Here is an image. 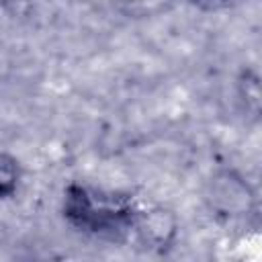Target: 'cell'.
Listing matches in <instances>:
<instances>
[{
    "label": "cell",
    "mask_w": 262,
    "mask_h": 262,
    "mask_svg": "<svg viewBox=\"0 0 262 262\" xmlns=\"http://www.w3.org/2000/svg\"><path fill=\"white\" fill-rule=\"evenodd\" d=\"M63 215L84 233L115 237L133 229L137 209L129 196L96 192L74 182L63 192Z\"/></svg>",
    "instance_id": "obj_1"
},
{
    "label": "cell",
    "mask_w": 262,
    "mask_h": 262,
    "mask_svg": "<svg viewBox=\"0 0 262 262\" xmlns=\"http://www.w3.org/2000/svg\"><path fill=\"white\" fill-rule=\"evenodd\" d=\"M133 231L139 242L156 252L168 250L178 235L176 215L166 207H151L147 211H137L133 221Z\"/></svg>",
    "instance_id": "obj_3"
},
{
    "label": "cell",
    "mask_w": 262,
    "mask_h": 262,
    "mask_svg": "<svg viewBox=\"0 0 262 262\" xmlns=\"http://www.w3.org/2000/svg\"><path fill=\"white\" fill-rule=\"evenodd\" d=\"M20 176H23L20 162L8 151H0V201L16 194Z\"/></svg>",
    "instance_id": "obj_4"
},
{
    "label": "cell",
    "mask_w": 262,
    "mask_h": 262,
    "mask_svg": "<svg viewBox=\"0 0 262 262\" xmlns=\"http://www.w3.org/2000/svg\"><path fill=\"white\" fill-rule=\"evenodd\" d=\"M207 201L223 217H242L254 209L256 196L252 186L233 170L217 172L209 182Z\"/></svg>",
    "instance_id": "obj_2"
}]
</instances>
